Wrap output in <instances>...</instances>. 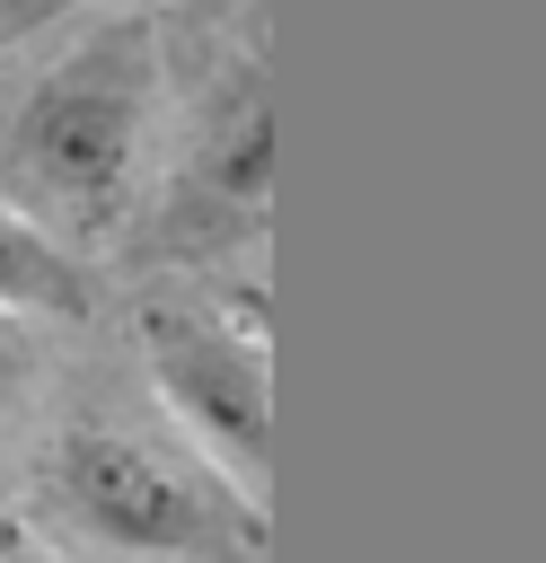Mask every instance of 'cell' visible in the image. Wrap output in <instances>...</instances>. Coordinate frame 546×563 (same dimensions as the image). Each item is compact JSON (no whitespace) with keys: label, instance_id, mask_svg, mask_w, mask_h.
I'll list each match as a JSON object with an SVG mask.
<instances>
[{"label":"cell","instance_id":"obj_3","mask_svg":"<svg viewBox=\"0 0 546 563\" xmlns=\"http://www.w3.org/2000/svg\"><path fill=\"white\" fill-rule=\"evenodd\" d=\"M141 352H150V378H159L167 413L211 457V475L238 501L264 510V484H273V387H264L255 343H238L229 325H211L194 308H150L141 317Z\"/></svg>","mask_w":546,"mask_h":563},{"label":"cell","instance_id":"obj_5","mask_svg":"<svg viewBox=\"0 0 546 563\" xmlns=\"http://www.w3.org/2000/svg\"><path fill=\"white\" fill-rule=\"evenodd\" d=\"M0 308H18V317H88V264L53 229L9 211V202H0Z\"/></svg>","mask_w":546,"mask_h":563},{"label":"cell","instance_id":"obj_1","mask_svg":"<svg viewBox=\"0 0 546 563\" xmlns=\"http://www.w3.org/2000/svg\"><path fill=\"white\" fill-rule=\"evenodd\" d=\"M159 97V26L106 18L0 114V202L53 238H97L123 220L141 123Z\"/></svg>","mask_w":546,"mask_h":563},{"label":"cell","instance_id":"obj_4","mask_svg":"<svg viewBox=\"0 0 546 563\" xmlns=\"http://www.w3.org/2000/svg\"><path fill=\"white\" fill-rule=\"evenodd\" d=\"M273 202V88L264 70L247 62L229 79V97L211 106L194 158L176 167V194H167V246H220L238 229H255Z\"/></svg>","mask_w":546,"mask_h":563},{"label":"cell","instance_id":"obj_8","mask_svg":"<svg viewBox=\"0 0 546 563\" xmlns=\"http://www.w3.org/2000/svg\"><path fill=\"white\" fill-rule=\"evenodd\" d=\"M0 563H62V554H44L35 537H0Z\"/></svg>","mask_w":546,"mask_h":563},{"label":"cell","instance_id":"obj_7","mask_svg":"<svg viewBox=\"0 0 546 563\" xmlns=\"http://www.w3.org/2000/svg\"><path fill=\"white\" fill-rule=\"evenodd\" d=\"M62 0H0V44L18 35V26H35V18H53Z\"/></svg>","mask_w":546,"mask_h":563},{"label":"cell","instance_id":"obj_6","mask_svg":"<svg viewBox=\"0 0 546 563\" xmlns=\"http://www.w3.org/2000/svg\"><path fill=\"white\" fill-rule=\"evenodd\" d=\"M26 369H35V343H26L18 308H0V396H18V387H26Z\"/></svg>","mask_w":546,"mask_h":563},{"label":"cell","instance_id":"obj_2","mask_svg":"<svg viewBox=\"0 0 546 563\" xmlns=\"http://www.w3.org/2000/svg\"><path fill=\"white\" fill-rule=\"evenodd\" d=\"M53 510L114 554L159 563H247L264 554V510L238 501L220 475H185L176 457L123 440V431H70L44 466Z\"/></svg>","mask_w":546,"mask_h":563}]
</instances>
